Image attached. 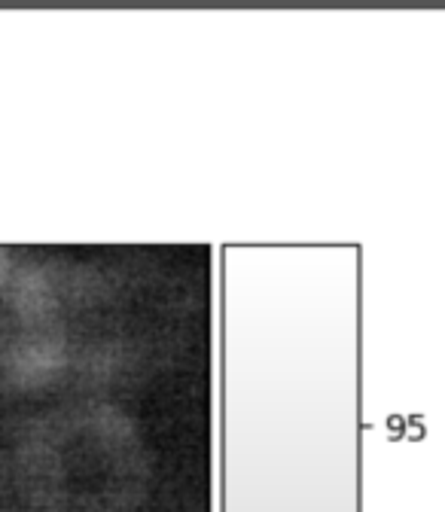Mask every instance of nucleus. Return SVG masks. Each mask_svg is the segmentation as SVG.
I'll return each mask as SVG.
<instances>
[]
</instances>
